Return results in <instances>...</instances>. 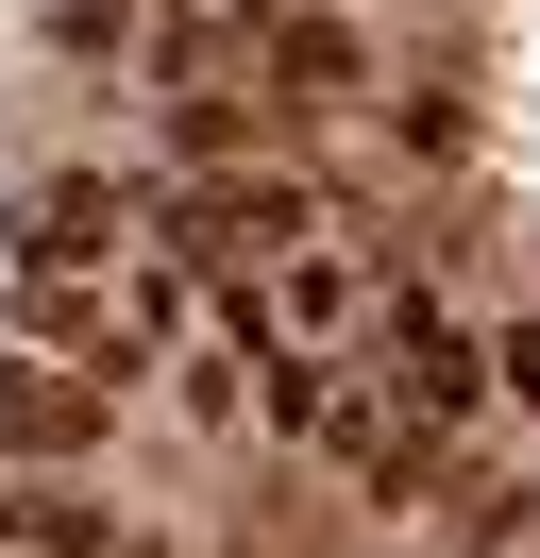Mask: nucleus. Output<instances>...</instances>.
<instances>
[{
    "instance_id": "5",
    "label": "nucleus",
    "mask_w": 540,
    "mask_h": 558,
    "mask_svg": "<svg viewBox=\"0 0 540 558\" xmlns=\"http://www.w3.org/2000/svg\"><path fill=\"white\" fill-rule=\"evenodd\" d=\"M0 558H135V524H101L85 490H17L0 508Z\"/></svg>"
},
{
    "instance_id": "2",
    "label": "nucleus",
    "mask_w": 540,
    "mask_h": 558,
    "mask_svg": "<svg viewBox=\"0 0 540 558\" xmlns=\"http://www.w3.org/2000/svg\"><path fill=\"white\" fill-rule=\"evenodd\" d=\"M119 170H51V186H34V204H17V238H0V254H17V271H68V288H85L101 271V254H119Z\"/></svg>"
},
{
    "instance_id": "1",
    "label": "nucleus",
    "mask_w": 540,
    "mask_h": 558,
    "mask_svg": "<svg viewBox=\"0 0 540 558\" xmlns=\"http://www.w3.org/2000/svg\"><path fill=\"white\" fill-rule=\"evenodd\" d=\"M169 238H186V271H270L287 238H321V204H304L287 170H202L186 204H169Z\"/></svg>"
},
{
    "instance_id": "4",
    "label": "nucleus",
    "mask_w": 540,
    "mask_h": 558,
    "mask_svg": "<svg viewBox=\"0 0 540 558\" xmlns=\"http://www.w3.org/2000/svg\"><path fill=\"white\" fill-rule=\"evenodd\" d=\"M101 407H119V389L51 373V355H0V457H85V440H101Z\"/></svg>"
},
{
    "instance_id": "6",
    "label": "nucleus",
    "mask_w": 540,
    "mask_h": 558,
    "mask_svg": "<svg viewBox=\"0 0 540 558\" xmlns=\"http://www.w3.org/2000/svg\"><path fill=\"white\" fill-rule=\"evenodd\" d=\"M254 35H270V85H304V102H355V35H338V17H304V0H270Z\"/></svg>"
},
{
    "instance_id": "9",
    "label": "nucleus",
    "mask_w": 540,
    "mask_h": 558,
    "mask_svg": "<svg viewBox=\"0 0 540 558\" xmlns=\"http://www.w3.org/2000/svg\"><path fill=\"white\" fill-rule=\"evenodd\" d=\"M236 17H270V0H236Z\"/></svg>"
},
{
    "instance_id": "7",
    "label": "nucleus",
    "mask_w": 540,
    "mask_h": 558,
    "mask_svg": "<svg viewBox=\"0 0 540 558\" xmlns=\"http://www.w3.org/2000/svg\"><path fill=\"white\" fill-rule=\"evenodd\" d=\"M236 373H254V355H186V373H169V407H186V423H236V407H254Z\"/></svg>"
},
{
    "instance_id": "3",
    "label": "nucleus",
    "mask_w": 540,
    "mask_h": 558,
    "mask_svg": "<svg viewBox=\"0 0 540 558\" xmlns=\"http://www.w3.org/2000/svg\"><path fill=\"white\" fill-rule=\"evenodd\" d=\"M371 373H389V407H405V423H456L472 389H490V339H456L439 305H389V339H371Z\"/></svg>"
},
{
    "instance_id": "8",
    "label": "nucleus",
    "mask_w": 540,
    "mask_h": 558,
    "mask_svg": "<svg viewBox=\"0 0 540 558\" xmlns=\"http://www.w3.org/2000/svg\"><path fill=\"white\" fill-rule=\"evenodd\" d=\"M490 389H506V407L540 423V305H524V322H506V339H490Z\"/></svg>"
}]
</instances>
